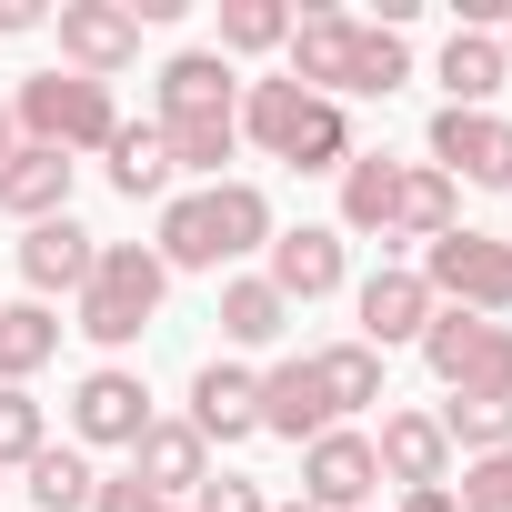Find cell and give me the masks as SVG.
<instances>
[{
    "instance_id": "20",
    "label": "cell",
    "mask_w": 512,
    "mask_h": 512,
    "mask_svg": "<svg viewBox=\"0 0 512 512\" xmlns=\"http://www.w3.org/2000/svg\"><path fill=\"white\" fill-rule=\"evenodd\" d=\"M201 111H241V81L221 51H171L161 61V121H201Z\"/></svg>"
},
{
    "instance_id": "16",
    "label": "cell",
    "mask_w": 512,
    "mask_h": 512,
    "mask_svg": "<svg viewBox=\"0 0 512 512\" xmlns=\"http://www.w3.org/2000/svg\"><path fill=\"white\" fill-rule=\"evenodd\" d=\"M372 462H382V482H402V492H432V482H452V442H442V422H432V412H382V432H372Z\"/></svg>"
},
{
    "instance_id": "36",
    "label": "cell",
    "mask_w": 512,
    "mask_h": 512,
    "mask_svg": "<svg viewBox=\"0 0 512 512\" xmlns=\"http://www.w3.org/2000/svg\"><path fill=\"white\" fill-rule=\"evenodd\" d=\"M91 512H161V502H151V492H141L131 472H101V492H91Z\"/></svg>"
},
{
    "instance_id": "7",
    "label": "cell",
    "mask_w": 512,
    "mask_h": 512,
    "mask_svg": "<svg viewBox=\"0 0 512 512\" xmlns=\"http://www.w3.org/2000/svg\"><path fill=\"white\" fill-rule=\"evenodd\" d=\"M51 31H61V71H81V81H121L141 61V21L121 0H61Z\"/></svg>"
},
{
    "instance_id": "42",
    "label": "cell",
    "mask_w": 512,
    "mask_h": 512,
    "mask_svg": "<svg viewBox=\"0 0 512 512\" xmlns=\"http://www.w3.org/2000/svg\"><path fill=\"white\" fill-rule=\"evenodd\" d=\"M161 512H181V502H161Z\"/></svg>"
},
{
    "instance_id": "27",
    "label": "cell",
    "mask_w": 512,
    "mask_h": 512,
    "mask_svg": "<svg viewBox=\"0 0 512 512\" xmlns=\"http://www.w3.org/2000/svg\"><path fill=\"white\" fill-rule=\"evenodd\" d=\"M161 151H171V171H191L201 191L221 181V161L241 151V111H201V121H161Z\"/></svg>"
},
{
    "instance_id": "13",
    "label": "cell",
    "mask_w": 512,
    "mask_h": 512,
    "mask_svg": "<svg viewBox=\"0 0 512 512\" xmlns=\"http://www.w3.org/2000/svg\"><path fill=\"white\" fill-rule=\"evenodd\" d=\"M181 422H191L201 442H251V432H262V372H241V362H201Z\"/></svg>"
},
{
    "instance_id": "5",
    "label": "cell",
    "mask_w": 512,
    "mask_h": 512,
    "mask_svg": "<svg viewBox=\"0 0 512 512\" xmlns=\"http://www.w3.org/2000/svg\"><path fill=\"white\" fill-rule=\"evenodd\" d=\"M422 362H432V382H442V392H462V402H512V322L432 312Z\"/></svg>"
},
{
    "instance_id": "3",
    "label": "cell",
    "mask_w": 512,
    "mask_h": 512,
    "mask_svg": "<svg viewBox=\"0 0 512 512\" xmlns=\"http://www.w3.org/2000/svg\"><path fill=\"white\" fill-rule=\"evenodd\" d=\"M11 121H21V141H41V151H111V131H121V101H111V81H81V71H31L21 91H11Z\"/></svg>"
},
{
    "instance_id": "29",
    "label": "cell",
    "mask_w": 512,
    "mask_h": 512,
    "mask_svg": "<svg viewBox=\"0 0 512 512\" xmlns=\"http://www.w3.org/2000/svg\"><path fill=\"white\" fill-rule=\"evenodd\" d=\"M21 482H31V512H91V492H101V472H91L81 442H41Z\"/></svg>"
},
{
    "instance_id": "6",
    "label": "cell",
    "mask_w": 512,
    "mask_h": 512,
    "mask_svg": "<svg viewBox=\"0 0 512 512\" xmlns=\"http://www.w3.org/2000/svg\"><path fill=\"white\" fill-rule=\"evenodd\" d=\"M161 412H151V392H141V372H121V362H101V372H81L71 382V442L91 452H131L141 432H151Z\"/></svg>"
},
{
    "instance_id": "41",
    "label": "cell",
    "mask_w": 512,
    "mask_h": 512,
    "mask_svg": "<svg viewBox=\"0 0 512 512\" xmlns=\"http://www.w3.org/2000/svg\"><path fill=\"white\" fill-rule=\"evenodd\" d=\"M272 512H312V502H272Z\"/></svg>"
},
{
    "instance_id": "34",
    "label": "cell",
    "mask_w": 512,
    "mask_h": 512,
    "mask_svg": "<svg viewBox=\"0 0 512 512\" xmlns=\"http://www.w3.org/2000/svg\"><path fill=\"white\" fill-rule=\"evenodd\" d=\"M452 502H462V512H512V442H502V452H482V462H462Z\"/></svg>"
},
{
    "instance_id": "4",
    "label": "cell",
    "mask_w": 512,
    "mask_h": 512,
    "mask_svg": "<svg viewBox=\"0 0 512 512\" xmlns=\"http://www.w3.org/2000/svg\"><path fill=\"white\" fill-rule=\"evenodd\" d=\"M412 272H422V292H432L442 312H482V322L512 312V241H502V231H472V221H462V231H442V241L422 251Z\"/></svg>"
},
{
    "instance_id": "32",
    "label": "cell",
    "mask_w": 512,
    "mask_h": 512,
    "mask_svg": "<svg viewBox=\"0 0 512 512\" xmlns=\"http://www.w3.org/2000/svg\"><path fill=\"white\" fill-rule=\"evenodd\" d=\"M432 422H442V442H452L462 462H482V452H502V442H512V402H462V392H452Z\"/></svg>"
},
{
    "instance_id": "22",
    "label": "cell",
    "mask_w": 512,
    "mask_h": 512,
    "mask_svg": "<svg viewBox=\"0 0 512 512\" xmlns=\"http://www.w3.org/2000/svg\"><path fill=\"white\" fill-rule=\"evenodd\" d=\"M442 231H462V181H442L432 161H402V201H392V241H442Z\"/></svg>"
},
{
    "instance_id": "39",
    "label": "cell",
    "mask_w": 512,
    "mask_h": 512,
    "mask_svg": "<svg viewBox=\"0 0 512 512\" xmlns=\"http://www.w3.org/2000/svg\"><path fill=\"white\" fill-rule=\"evenodd\" d=\"M21 151V121H11V101H0V161H11Z\"/></svg>"
},
{
    "instance_id": "9",
    "label": "cell",
    "mask_w": 512,
    "mask_h": 512,
    "mask_svg": "<svg viewBox=\"0 0 512 512\" xmlns=\"http://www.w3.org/2000/svg\"><path fill=\"white\" fill-rule=\"evenodd\" d=\"M432 171L472 191H512V121L502 111H432Z\"/></svg>"
},
{
    "instance_id": "40",
    "label": "cell",
    "mask_w": 512,
    "mask_h": 512,
    "mask_svg": "<svg viewBox=\"0 0 512 512\" xmlns=\"http://www.w3.org/2000/svg\"><path fill=\"white\" fill-rule=\"evenodd\" d=\"M492 41H502V61H512V11H502V31H492Z\"/></svg>"
},
{
    "instance_id": "12",
    "label": "cell",
    "mask_w": 512,
    "mask_h": 512,
    "mask_svg": "<svg viewBox=\"0 0 512 512\" xmlns=\"http://www.w3.org/2000/svg\"><path fill=\"white\" fill-rule=\"evenodd\" d=\"M91 262H101V231H81L71 211H61V221H31V231H21V282H31V302H51V292H71V302H81Z\"/></svg>"
},
{
    "instance_id": "14",
    "label": "cell",
    "mask_w": 512,
    "mask_h": 512,
    "mask_svg": "<svg viewBox=\"0 0 512 512\" xmlns=\"http://www.w3.org/2000/svg\"><path fill=\"white\" fill-rule=\"evenodd\" d=\"M131 482H141L151 502H191V492L211 482V442H201L191 422H151V432L131 442Z\"/></svg>"
},
{
    "instance_id": "15",
    "label": "cell",
    "mask_w": 512,
    "mask_h": 512,
    "mask_svg": "<svg viewBox=\"0 0 512 512\" xmlns=\"http://www.w3.org/2000/svg\"><path fill=\"white\" fill-rule=\"evenodd\" d=\"M71 181H81V161H71V151L21 141L11 161H0V211H11L21 231H31V221H61V211H71Z\"/></svg>"
},
{
    "instance_id": "35",
    "label": "cell",
    "mask_w": 512,
    "mask_h": 512,
    "mask_svg": "<svg viewBox=\"0 0 512 512\" xmlns=\"http://www.w3.org/2000/svg\"><path fill=\"white\" fill-rule=\"evenodd\" d=\"M181 512H272V492L251 482V472H211V482H201Z\"/></svg>"
},
{
    "instance_id": "26",
    "label": "cell",
    "mask_w": 512,
    "mask_h": 512,
    "mask_svg": "<svg viewBox=\"0 0 512 512\" xmlns=\"http://www.w3.org/2000/svg\"><path fill=\"white\" fill-rule=\"evenodd\" d=\"M151 251H161V272H221L211 201H201V191H171V201H161V231H151Z\"/></svg>"
},
{
    "instance_id": "37",
    "label": "cell",
    "mask_w": 512,
    "mask_h": 512,
    "mask_svg": "<svg viewBox=\"0 0 512 512\" xmlns=\"http://www.w3.org/2000/svg\"><path fill=\"white\" fill-rule=\"evenodd\" d=\"M51 11H41V0H0V41H21V31H41Z\"/></svg>"
},
{
    "instance_id": "1",
    "label": "cell",
    "mask_w": 512,
    "mask_h": 512,
    "mask_svg": "<svg viewBox=\"0 0 512 512\" xmlns=\"http://www.w3.org/2000/svg\"><path fill=\"white\" fill-rule=\"evenodd\" d=\"M161 292H171V272H161L151 241H101V262H91V282L71 302V332L101 342V352H131L161 322Z\"/></svg>"
},
{
    "instance_id": "21",
    "label": "cell",
    "mask_w": 512,
    "mask_h": 512,
    "mask_svg": "<svg viewBox=\"0 0 512 512\" xmlns=\"http://www.w3.org/2000/svg\"><path fill=\"white\" fill-rule=\"evenodd\" d=\"M392 201H402V161H392V151H352V161H342V221H332V231L392 241Z\"/></svg>"
},
{
    "instance_id": "33",
    "label": "cell",
    "mask_w": 512,
    "mask_h": 512,
    "mask_svg": "<svg viewBox=\"0 0 512 512\" xmlns=\"http://www.w3.org/2000/svg\"><path fill=\"white\" fill-rule=\"evenodd\" d=\"M41 442H51V432H41V402L0 382V472H31V452H41Z\"/></svg>"
},
{
    "instance_id": "28",
    "label": "cell",
    "mask_w": 512,
    "mask_h": 512,
    "mask_svg": "<svg viewBox=\"0 0 512 512\" xmlns=\"http://www.w3.org/2000/svg\"><path fill=\"white\" fill-rule=\"evenodd\" d=\"M312 382H322L332 422H342V412H372V402H382V352H372V342H322V352H312Z\"/></svg>"
},
{
    "instance_id": "23",
    "label": "cell",
    "mask_w": 512,
    "mask_h": 512,
    "mask_svg": "<svg viewBox=\"0 0 512 512\" xmlns=\"http://www.w3.org/2000/svg\"><path fill=\"white\" fill-rule=\"evenodd\" d=\"M282 332H292V302H282L262 272H231V282H221V342H231V352H272Z\"/></svg>"
},
{
    "instance_id": "10",
    "label": "cell",
    "mask_w": 512,
    "mask_h": 512,
    "mask_svg": "<svg viewBox=\"0 0 512 512\" xmlns=\"http://www.w3.org/2000/svg\"><path fill=\"white\" fill-rule=\"evenodd\" d=\"M352 312H362V332H352V342H372V352L392 362V352H422V332H432V312H442V302L422 292V272H412V262H382V272L362 282V302H352Z\"/></svg>"
},
{
    "instance_id": "18",
    "label": "cell",
    "mask_w": 512,
    "mask_h": 512,
    "mask_svg": "<svg viewBox=\"0 0 512 512\" xmlns=\"http://www.w3.org/2000/svg\"><path fill=\"white\" fill-rule=\"evenodd\" d=\"M262 432H272V442H292V452L332 432V402H322V382H312V352L262 372Z\"/></svg>"
},
{
    "instance_id": "24",
    "label": "cell",
    "mask_w": 512,
    "mask_h": 512,
    "mask_svg": "<svg viewBox=\"0 0 512 512\" xmlns=\"http://www.w3.org/2000/svg\"><path fill=\"white\" fill-rule=\"evenodd\" d=\"M61 332H71V322H61L51 302H0V382L31 392V372H51Z\"/></svg>"
},
{
    "instance_id": "8",
    "label": "cell",
    "mask_w": 512,
    "mask_h": 512,
    "mask_svg": "<svg viewBox=\"0 0 512 512\" xmlns=\"http://www.w3.org/2000/svg\"><path fill=\"white\" fill-rule=\"evenodd\" d=\"M372 492H382V462H372V432L332 422L322 442H302V502H312V512H372Z\"/></svg>"
},
{
    "instance_id": "19",
    "label": "cell",
    "mask_w": 512,
    "mask_h": 512,
    "mask_svg": "<svg viewBox=\"0 0 512 512\" xmlns=\"http://www.w3.org/2000/svg\"><path fill=\"white\" fill-rule=\"evenodd\" d=\"M201 201H211L221 272H231V262H251V251H272V231H282V221H272V191H262V181H211Z\"/></svg>"
},
{
    "instance_id": "17",
    "label": "cell",
    "mask_w": 512,
    "mask_h": 512,
    "mask_svg": "<svg viewBox=\"0 0 512 512\" xmlns=\"http://www.w3.org/2000/svg\"><path fill=\"white\" fill-rule=\"evenodd\" d=\"M352 41H362V21H352V11H302V21H292V41H282V51H292V71H282V81H302V91H322V101H332V91L352 81Z\"/></svg>"
},
{
    "instance_id": "31",
    "label": "cell",
    "mask_w": 512,
    "mask_h": 512,
    "mask_svg": "<svg viewBox=\"0 0 512 512\" xmlns=\"http://www.w3.org/2000/svg\"><path fill=\"white\" fill-rule=\"evenodd\" d=\"M402 81H412V41L382 31V21H362V41H352V81H342V91H372V101H382V91H402Z\"/></svg>"
},
{
    "instance_id": "38",
    "label": "cell",
    "mask_w": 512,
    "mask_h": 512,
    "mask_svg": "<svg viewBox=\"0 0 512 512\" xmlns=\"http://www.w3.org/2000/svg\"><path fill=\"white\" fill-rule=\"evenodd\" d=\"M402 512H462V502H452V482H432V492H402Z\"/></svg>"
},
{
    "instance_id": "30",
    "label": "cell",
    "mask_w": 512,
    "mask_h": 512,
    "mask_svg": "<svg viewBox=\"0 0 512 512\" xmlns=\"http://www.w3.org/2000/svg\"><path fill=\"white\" fill-rule=\"evenodd\" d=\"M282 41H292V11H282V0H221V61L282 51Z\"/></svg>"
},
{
    "instance_id": "2",
    "label": "cell",
    "mask_w": 512,
    "mask_h": 512,
    "mask_svg": "<svg viewBox=\"0 0 512 512\" xmlns=\"http://www.w3.org/2000/svg\"><path fill=\"white\" fill-rule=\"evenodd\" d=\"M241 141H262V151L292 161V171H342V161H352L342 101H322V91H302V81H251V91H241Z\"/></svg>"
},
{
    "instance_id": "25",
    "label": "cell",
    "mask_w": 512,
    "mask_h": 512,
    "mask_svg": "<svg viewBox=\"0 0 512 512\" xmlns=\"http://www.w3.org/2000/svg\"><path fill=\"white\" fill-rule=\"evenodd\" d=\"M101 171H111V191H121V201H171L161 121H121V131H111V151H101Z\"/></svg>"
},
{
    "instance_id": "11",
    "label": "cell",
    "mask_w": 512,
    "mask_h": 512,
    "mask_svg": "<svg viewBox=\"0 0 512 512\" xmlns=\"http://www.w3.org/2000/svg\"><path fill=\"white\" fill-rule=\"evenodd\" d=\"M342 272H352V262H342V231H332V221L272 231V251H262V282H272L292 312H302V302H332V292H342Z\"/></svg>"
}]
</instances>
